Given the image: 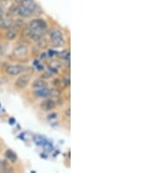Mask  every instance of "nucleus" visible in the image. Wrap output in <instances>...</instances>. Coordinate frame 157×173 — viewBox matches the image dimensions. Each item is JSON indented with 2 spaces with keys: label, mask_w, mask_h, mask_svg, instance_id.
<instances>
[{
  "label": "nucleus",
  "mask_w": 157,
  "mask_h": 173,
  "mask_svg": "<svg viewBox=\"0 0 157 173\" xmlns=\"http://www.w3.org/2000/svg\"><path fill=\"white\" fill-rule=\"evenodd\" d=\"M31 86L34 88V89H41V88H45V87H47V82L44 80H41V79H39V80H36L33 82Z\"/></svg>",
  "instance_id": "9d476101"
},
{
  "label": "nucleus",
  "mask_w": 157,
  "mask_h": 173,
  "mask_svg": "<svg viewBox=\"0 0 157 173\" xmlns=\"http://www.w3.org/2000/svg\"><path fill=\"white\" fill-rule=\"evenodd\" d=\"M6 74L10 76H17L25 71V66L22 65H10L6 67Z\"/></svg>",
  "instance_id": "20e7f679"
},
{
  "label": "nucleus",
  "mask_w": 157,
  "mask_h": 173,
  "mask_svg": "<svg viewBox=\"0 0 157 173\" xmlns=\"http://www.w3.org/2000/svg\"><path fill=\"white\" fill-rule=\"evenodd\" d=\"M33 14L31 13V11H29L27 8H26L23 5H19V9H18V16L22 17V18H29Z\"/></svg>",
  "instance_id": "1a4fd4ad"
},
{
  "label": "nucleus",
  "mask_w": 157,
  "mask_h": 173,
  "mask_svg": "<svg viewBox=\"0 0 157 173\" xmlns=\"http://www.w3.org/2000/svg\"><path fill=\"white\" fill-rule=\"evenodd\" d=\"M28 53V48L27 46H24V45H19L17 47L14 48V50L12 52V54L16 57V58H24L26 57Z\"/></svg>",
  "instance_id": "39448f33"
},
{
  "label": "nucleus",
  "mask_w": 157,
  "mask_h": 173,
  "mask_svg": "<svg viewBox=\"0 0 157 173\" xmlns=\"http://www.w3.org/2000/svg\"><path fill=\"white\" fill-rule=\"evenodd\" d=\"M5 158H8L12 163H14V162H16V161L18 160L17 155H16L15 153L13 152L11 150H7L5 151Z\"/></svg>",
  "instance_id": "f8f14e48"
},
{
  "label": "nucleus",
  "mask_w": 157,
  "mask_h": 173,
  "mask_svg": "<svg viewBox=\"0 0 157 173\" xmlns=\"http://www.w3.org/2000/svg\"><path fill=\"white\" fill-rule=\"evenodd\" d=\"M31 81V75L28 74H22L16 80L14 86L18 88V89H24L26 88L27 85L29 84Z\"/></svg>",
  "instance_id": "7ed1b4c3"
},
{
  "label": "nucleus",
  "mask_w": 157,
  "mask_h": 173,
  "mask_svg": "<svg viewBox=\"0 0 157 173\" xmlns=\"http://www.w3.org/2000/svg\"><path fill=\"white\" fill-rule=\"evenodd\" d=\"M2 1H7V0H2Z\"/></svg>",
  "instance_id": "dca6fc26"
},
{
  "label": "nucleus",
  "mask_w": 157,
  "mask_h": 173,
  "mask_svg": "<svg viewBox=\"0 0 157 173\" xmlns=\"http://www.w3.org/2000/svg\"><path fill=\"white\" fill-rule=\"evenodd\" d=\"M50 40H51L52 44L55 47H61L66 44V41L64 40V36L63 33L61 32V31L59 29H52L50 31Z\"/></svg>",
  "instance_id": "f03ea898"
},
{
  "label": "nucleus",
  "mask_w": 157,
  "mask_h": 173,
  "mask_svg": "<svg viewBox=\"0 0 157 173\" xmlns=\"http://www.w3.org/2000/svg\"><path fill=\"white\" fill-rule=\"evenodd\" d=\"M36 96L39 97H46L50 96V89H48L47 87L45 88H41V89H37V91L35 92Z\"/></svg>",
  "instance_id": "9b49d317"
},
{
  "label": "nucleus",
  "mask_w": 157,
  "mask_h": 173,
  "mask_svg": "<svg viewBox=\"0 0 157 173\" xmlns=\"http://www.w3.org/2000/svg\"><path fill=\"white\" fill-rule=\"evenodd\" d=\"M18 35V29L15 28L14 26H10L9 28H7V31L5 32V38L8 40H15V38Z\"/></svg>",
  "instance_id": "6e6552de"
},
{
  "label": "nucleus",
  "mask_w": 157,
  "mask_h": 173,
  "mask_svg": "<svg viewBox=\"0 0 157 173\" xmlns=\"http://www.w3.org/2000/svg\"><path fill=\"white\" fill-rule=\"evenodd\" d=\"M4 14H5V12H4V8H3V7L1 6V5H0V18L3 17Z\"/></svg>",
  "instance_id": "4468645a"
},
{
  "label": "nucleus",
  "mask_w": 157,
  "mask_h": 173,
  "mask_svg": "<svg viewBox=\"0 0 157 173\" xmlns=\"http://www.w3.org/2000/svg\"><path fill=\"white\" fill-rule=\"evenodd\" d=\"M5 52V46H0V57L2 56V55H4Z\"/></svg>",
  "instance_id": "ddd939ff"
},
{
  "label": "nucleus",
  "mask_w": 157,
  "mask_h": 173,
  "mask_svg": "<svg viewBox=\"0 0 157 173\" xmlns=\"http://www.w3.org/2000/svg\"><path fill=\"white\" fill-rule=\"evenodd\" d=\"M21 5L25 6L28 10L31 11V13H32L33 15H34V14H37L38 10H39V5H38V4L36 3L34 0H26Z\"/></svg>",
  "instance_id": "0eeeda50"
},
{
  "label": "nucleus",
  "mask_w": 157,
  "mask_h": 173,
  "mask_svg": "<svg viewBox=\"0 0 157 173\" xmlns=\"http://www.w3.org/2000/svg\"><path fill=\"white\" fill-rule=\"evenodd\" d=\"M55 102L53 100H52V99H46L40 103V108L43 111H46V112L53 110L55 108Z\"/></svg>",
  "instance_id": "423d86ee"
},
{
  "label": "nucleus",
  "mask_w": 157,
  "mask_h": 173,
  "mask_svg": "<svg viewBox=\"0 0 157 173\" xmlns=\"http://www.w3.org/2000/svg\"><path fill=\"white\" fill-rule=\"evenodd\" d=\"M15 1V3L17 5H22L26 0H14Z\"/></svg>",
  "instance_id": "2eb2a0df"
},
{
  "label": "nucleus",
  "mask_w": 157,
  "mask_h": 173,
  "mask_svg": "<svg viewBox=\"0 0 157 173\" xmlns=\"http://www.w3.org/2000/svg\"><path fill=\"white\" fill-rule=\"evenodd\" d=\"M27 28L30 29L32 32H34L38 35H42V32L47 28V24L44 19H32L28 23Z\"/></svg>",
  "instance_id": "f257e3e1"
}]
</instances>
